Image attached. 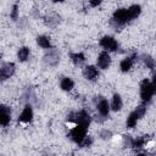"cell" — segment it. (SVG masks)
I'll return each mask as SVG.
<instances>
[{
  "instance_id": "8fae6325",
  "label": "cell",
  "mask_w": 156,
  "mask_h": 156,
  "mask_svg": "<svg viewBox=\"0 0 156 156\" xmlns=\"http://www.w3.org/2000/svg\"><path fill=\"white\" fill-rule=\"evenodd\" d=\"M83 73H84L85 78H88V79H90V80L95 79V78L99 76V73H98V69H96L94 66H87V67L84 68Z\"/></svg>"
},
{
  "instance_id": "3957f363",
  "label": "cell",
  "mask_w": 156,
  "mask_h": 156,
  "mask_svg": "<svg viewBox=\"0 0 156 156\" xmlns=\"http://www.w3.org/2000/svg\"><path fill=\"white\" fill-rule=\"evenodd\" d=\"M154 94V89H152V84L147 80V79H144L141 82V85H140V95H141V99L144 102H149L151 100V96Z\"/></svg>"
},
{
  "instance_id": "d6986e66",
  "label": "cell",
  "mask_w": 156,
  "mask_h": 156,
  "mask_svg": "<svg viewBox=\"0 0 156 156\" xmlns=\"http://www.w3.org/2000/svg\"><path fill=\"white\" fill-rule=\"evenodd\" d=\"M61 88H62L63 90H66V91L71 90V89L73 88V80H72L71 78H63V79L61 80Z\"/></svg>"
},
{
  "instance_id": "44dd1931",
  "label": "cell",
  "mask_w": 156,
  "mask_h": 156,
  "mask_svg": "<svg viewBox=\"0 0 156 156\" xmlns=\"http://www.w3.org/2000/svg\"><path fill=\"white\" fill-rule=\"evenodd\" d=\"M143 61H144V63L146 65L147 68H154V67H155V61H154V58H152L151 56H149V55H143Z\"/></svg>"
},
{
  "instance_id": "cb8c5ba5",
  "label": "cell",
  "mask_w": 156,
  "mask_h": 156,
  "mask_svg": "<svg viewBox=\"0 0 156 156\" xmlns=\"http://www.w3.org/2000/svg\"><path fill=\"white\" fill-rule=\"evenodd\" d=\"M132 143H133V140H132L130 135H123V145L124 146H132Z\"/></svg>"
},
{
  "instance_id": "7a4b0ae2",
  "label": "cell",
  "mask_w": 156,
  "mask_h": 156,
  "mask_svg": "<svg viewBox=\"0 0 156 156\" xmlns=\"http://www.w3.org/2000/svg\"><path fill=\"white\" fill-rule=\"evenodd\" d=\"M68 121H73L76 122L77 124H80L83 127H88L89 123H90V116L88 115V112H85L84 110L77 112V113H69L68 117H67Z\"/></svg>"
},
{
  "instance_id": "52a82bcc",
  "label": "cell",
  "mask_w": 156,
  "mask_h": 156,
  "mask_svg": "<svg viewBox=\"0 0 156 156\" xmlns=\"http://www.w3.org/2000/svg\"><path fill=\"white\" fill-rule=\"evenodd\" d=\"M15 72V65L12 62H7V63H4L2 67H1V79L5 80L7 78H10Z\"/></svg>"
},
{
  "instance_id": "5b68a950",
  "label": "cell",
  "mask_w": 156,
  "mask_h": 156,
  "mask_svg": "<svg viewBox=\"0 0 156 156\" xmlns=\"http://www.w3.org/2000/svg\"><path fill=\"white\" fill-rule=\"evenodd\" d=\"M100 45H101L104 49H107V50H111V51H116L117 48H118L117 41H116L112 37H104V38L100 40Z\"/></svg>"
},
{
  "instance_id": "ba28073f",
  "label": "cell",
  "mask_w": 156,
  "mask_h": 156,
  "mask_svg": "<svg viewBox=\"0 0 156 156\" xmlns=\"http://www.w3.org/2000/svg\"><path fill=\"white\" fill-rule=\"evenodd\" d=\"M10 118H11V110L7 106L2 105L1 106V113H0V123H1V126H4V127L7 126L9 122H10Z\"/></svg>"
},
{
  "instance_id": "603a6c76",
  "label": "cell",
  "mask_w": 156,
  "mask_h": 156,
  "mask_svg": "<svg viewBox=\"0 0 156 156\" xmlns=\"http://www.w3.org/2000/svg\"><path fill=\"white\" fill-rule=\"evenodd\" d=\"M145 111H146V107H145L144 105H140V106H138V107H136L135 113H136V115H138V117L140 118V117H143V116L145 115Z\"/></svg>"
},
{
  "instance_id": "83f0119b",
  "label": "cell",
  "mask_w": 156,
  "mask_h": 156,
  "mask_svg": "<svg viewBox=\"0 0 156 156\" xmlns=\"http://www.w3.org/2000/svg\"><path fill=\"white\" fill-rule=\"evenodd\" d=\"M102 0H90V5L93 6V7H95V6H98V5H100V2H101Z\"/></svg>"
},
{
  "instance_id": "e0dca14e",
  "label": "cell",
  "mask_w": 156,
  "mask_h": 156,
  "mask_svg": "<svg viewBox=\"0 0 156 156\" xmlns=\"http://www.w3.org/2000/svg\"><path fill=\"white\" fill-rule=\"evenodd\" d=\"M140 11H141V9H140L139 5H133V6H130L128 9V12H129L130 18H136L140 15Z\"/></svg>"
},
{
  "instance_id": "30bf717a",
  "label": "cell",
  "mask_w": 156,
  "mask_h": 156,
  "mask_svg": "<svg viewBox=\"0 0 156 156\" xmlns=\"http://www.w3.org/2000/svg\"><path fill=\"white\" fill-rule=\"evenodd\" d=\"M32 117H33V110H32L30 105H27L23 108V111H22V113H21L18 119H20V122H29L32 119Z\"/></svg>"
},
{
  "instance_id": "5bb4252c",
  "label": "cell",
  "mask_w": 156,
  "mask_h": 156,
  "mask_svg": "<svg viewBox=\"0 0 156 156\" xmlns=\"http://www.w3.org/2000/svg\"><path fill=\"white\" fill-rule=\"evenodd\" d=\"M111 107L113 111H118L121 110L122 107V100H121V96L118 94H115L113 98H112V102H111Z\"/></svg>"
},
{
  "instance_id": "2e32d148",
  "label": "cell",
  "mask_w": 156,
  "mask_h": 156,
  "mask_svg": "<svg viewBox=\"0 0 156 156\" xmlns=\"http://www.w3.org/2000/svg\"><path fill=\"white\" fill-rule=\"evenodd\" d=\"M138 118H139V117H138V115L135 113V111L132 112V113L128 116V118H127V127H128V128H133V127H135Z\"/></svg>"
},
{
  "instance_id": "9c48e42d",
  "label": "cell",
  "mask_w": 156,
  "mask_h": 156,
  "mask_svg": "<svg viewBox=\"0 0 156 156\" xmlns=\"http://www.w3.org/2000/svg\"><path fill=\"white\" fill-rule=\"evenodd\" d=\"M110 62H111V58H110V56H108V54L106 51H104V52H101L99 55V57H98V66L100 68H104V69L107 68L110 66Z\"/></svg>"
},
{
  "instance_id": "8992f818",
  "label": "cell",
  "mask_w": 156,
  "mask_h": 156,
  "mask_svg": "<svg viewBox=\"0 0 156 156\" xmlns=\"http://www.w3.org/2000/svg\"><path fill=\"white\" fill-rule=\"evenodd\" d=\"M58 60H60V55L56 50H51V51H49V54H46L44 56V61L49 66H56L58 63Z\"/></svg>"
},
{
  "instance_id": "f1b7e54d",
  "label": "cell",
  "mask_w": 156,
  "mask_h": 156,
  "mask_svg": "<svg viewBox=\"0 0 156 156\" xmlns=\"http://www.w3.org/2000/svg\"><path fill=\"white\" fill-rule=\"evenodd\" d=\"M152 89H154V93H156V80L155 79L152 82Z\"/></svg>"
},
{
  "instance_id": "7c38bea8",
  "label": "cell",
  "mask_w": 156,
  "mask_h": 156,
  "mask_svg": "<svg viewBox=\"0 0 156 156\" xmlns=\"http://www.w3.org/2000/svg\"><path fill=\"white\" fill-rule=\"evenodd\" d=\"M98 111H99V113L102 115V116H107V115H108L110 106H108L107 100L101 99V100L99 101V104H98Z\"/></svg>"
},
{
  "instance_id": "277c9868",
  "label": "cell",
  "mask_w": 156,
  "mask_h": 156,
  "mask_svg": "<svg viewBox=\"0 0 156 156\" xmlns=\"http://www.w3.org/2000/svg\"><path fill=\"white\" fill-rule=\"evenodd\" d=\"M85 133H87V127H83V126H80V124H78L77 127H74L71 132H69V138L74 141V143H77V144H80L83 140H84V138H85Z\"/></svg>"
},
{
  "instance_id": "6da1fadb",
  "label": "cell",
  "mask_w": 156,
  "mask_h": 156,
  "mask_svg": "<svg viewBox=\"0 0 156 156\" xmlns=\"http://www.w3.org/2000/svg\"><path fill=\"white\" fill-rule=\"evenodd\" d=\"M130 16L128 10L126 9H119L113 13V18H112V26H115V28H121L124 23H127L128 21H130Z\"/></svg>"
},
{
  "instance_id": "4316f807",
  "label": "cell",
  "mask_w": 156,
  "mask_h": 156,
  "mask_svg": "<svg viewBox=\"0 0 156 156\" xmlns=\"http://www.w3.org/2000/svg\"><path fill=\"white\" fill-rule=\"evenodd\" d=\"M91 143H93V139H91V138L85 136V138H84V140L80 143V145H82V146H89Z\"/></svg>"
},
{
  "instance_id": "9a60e30c",
  "label": "cell",
  "mask_w": 156,
  "mask_h": 156,
  "mask_svg": "<svg viewBox=\"0 0 156 156\" xmlns=\"http://www.w3.org/2000/svg\"><path fill=\"white\" fill-rule=\"evenodd\" d=\"M37 41H38V44H39L41 48H44V49H50V48H51V44H50L49 38L45 37V35L38 37V38H37Z\"/></svg>"
},
{
  "instance_id": "484cf974",
  "label": "cell",
  "mask_w": 156,
  "mask_h": 156,
  "mask_svg": "<svg viewBox=\"0 0 156 156\" xmlns=\"http://www.w3.org/2000/svg\"><path fill=\"white\" fill-rule=\"evenodd\" d=\"M100 136L102 138V139H110L111 136H112V133L110 132V130H102L101 133H100Z\"/></svg>"
},
{
  "instance_id": "ffe728a7",
  "label": "cell",
  "mask_w": 156,
  "mask_h": 156,
  "mask_svg": "<svg viewBox=\"0 0 156 156\" xmlns=\"http://www.w3.org/2000/svg\"><path fill=\"white\" fill-rule=\"evenodd\" d=\"M29 56V49L28 48H21L20 51H18V60L20 61H26Z\"/></svg>"
},
{
  "instance_id": "4fadbf2b",
  "label": "cell",
  "mask_w": 156,
  "mask_h": 156,
  "mask_svg": "<svg viewBox=\"0 0 156 156\" xmlns=\"http://www.w3.org/2000/svg\"><path fill=\"white\" fill-rule=\"evenodd\" d=\"M134 57H135V55L132 56V57H127V58H124V60L121 62L119 67H121V69H122L123 72H127V71L130 69V67H132V65H133V60H134Z\"/></svg>"
},
{
  "instance_id": "d4e9b609",
  "label": "cell",
  "mask_w": 156,
  "mask_h": 156,
  "mask_svg": "<svg viewBox=\"0 0 156 156\" xmlns=\"http://www.w3.org/2000/svg\"><path fill=\"white\" fill-rule=\"evenodd\" d=\"M17 17H18V6L17 5H13L12 11H11V18L12 20H17Z\"/></svg>"
},
{
  "instance_id": "7402d4cb",
  "label": "cell",
  "mask_w": 156,
  "mask_h": 156,
  "mask_svg": "<svg viewBox=\"0 0 156 156\" xmlns=\"http://www.w3.org/2000/svg\"><path fill=\"white\" fill-rule=\"evenodd\" d=\"M144 144H145V138L140 136V138H136V139H134V140H133V143H132V146H133V147H136V149H139V147H141Z\"/></svg>"
},
{
  "instance_id": "f546056e",
  "label": "cell",
  "mask_w": 156,
  "mask_h": 156,
  "mask_svg": "<svg viewBox=\"0 0 156 156\" xmlns=\"http://www.w3.org/2000/svg\"><path fill=\"white\" fill-rule=\"evenodd\" d=\"M54 2H61V1H63V0H52Z\"/></svg>"
},
{
  "instance_id": "ac0fdd59",
  "label": "cell",
  "mask_w": 156,
  "mask_h": 156,
  "mask_svg": "<svg viewBox=\"0 0 156 156\" xmlns=\"http://www.w3.org/2000/svg\"><path fill=\"white\" fill-rule=\"evenodd\" d=\"M71 57H72V61L74 62V65L77 66H80L83 62H84V55L82 52H78V54H71Z\"/></svg>"
}]
</instances>
